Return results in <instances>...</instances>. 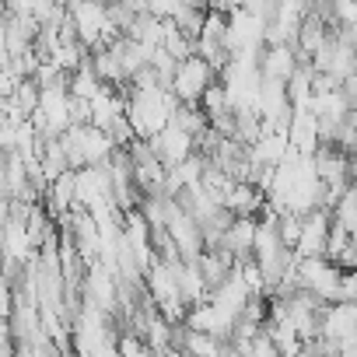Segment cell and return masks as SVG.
I'll return each mask as SVG.
<instances>
[{
  "label": "cell",
  "instance_id": "obj_16",
  "mask_svg": "<svg viewBox=\"0 0 357 357\" xmlns=\"http://www.w3.org/2000/svg\"><path fill=\"white\" fill-rule=\"evenodd\" d=\"M301 231H305V218H301V214L284 211V214H280V238H284V245H287V249H294V252H298Z\"/></svg>",
  "mask_w": 357,
  "mask_h": 357
},
{
  "label": "cell",
  "instance_id": "obj_5",
  "mask_svg": "<svg viewBox=\"0 0 357 357\" xmlns=\"http://www.w3.org/2000/svg\"><path fill=\"white\" fill-rule=\"evenodd\" d=\"M340 277H343V266L326 259V256H315V259H298V287L315 294L319 301L326 305H336L340 301Z\"/></svg>",
  "mask_w": 357,
  "mask_h": 357
},
{
  "label": "cell",
  "instance_id": "obj_1",
  "mask_svg": "<svg viewBox=\"0 0 357 357\" xmlns=\"http://www.w3.org/2000/svg\"><path fill=\"white\" fill-rule=\"evenodd\" d=\"M178 105L183 102H178L172 95V88H165V84H151V88L126 84V119L133 123L140 140H154L175 119Z\"/></svg>",
  "mask_w": 357,
  "mask_h": 357
},
{
  "label": "cell",
  "instance_id": "obj_2",
  "mask_svg": "<svg viewBox=\"0 0 357 357\" xmlns=\"http://www.w3.org/2000/svg\"><path fill=\"white\" fill-rule=\"evenodd\" d=\"M67 154H70V168H88V165H109V158L119 151L112 133L95 126V123H77L63 133Z\"/></svg>",
  "mask_w": 357,
  "mask_h": 357
},
{
  "label": "cell",
  "instance_id": "obj_10",
  "mask_svg": "<svg viewBox=\"0 0 357 357\" xmlns=\"http://www.w3.org/2000/svg\"><path fill=\"white\" fill-rule=\"evenodd\" d=\"M287 137H291V147L301 151V154H315L322 147V126H319V116L312 109H294V119L287 126Z\"/></svg>",
  "mask_w": 357,
  "mask_h": 357
},
{
  "label": "cell",
  "instance_id": "obj_18",
  "mask_svg": "<svg viewBox=\"0 0 357 357\" xmlns=\"http://www.w3.org/2000/svg\"><path fill=\"white\" fill-rule=\"evenodd\" d=\"M165 357H197V354H190L186 347H172V350H168Z\"/></svg>",
  "mask_w": 357,
  "mask_h": 357
},
{
  "label": "cell",
  "instance_id": "obj_4",
  "mask_svg": "<svg viewBox=\"0 0 357 357\" xmlns=\"http://www.w3.org/2000/svg\"><path fill=\"white\" fill-rule=\"evenodd\" d=\"M211 84H218V70H214L211 60H204L197 53L190 60H178L175 77H172V95L183 102V105H200Z\"/></svg>",
  "mask_w": 357,
  "mask_h": 357
},
{
  "label": "cell",
  "instance_id": "obj_11",
  "mask_svg": "<svg viewBox=\"0 0 357 357\" xmlns=\"http://www.w3.org/2000/svg\"><path fill=\"white\" fill-rule=\"evenodd\" d=\"M119 116H126V88H112L105 84L95 98H91V123L109 130Z\"/></svg>",
  "mask_w": 357,
  "mask_h": 357
},
{
  "label": "cell",
  "instance_id": "obj_6",
  "mask_svg": "<svg viewBox=\"0 0 357 357\" xmlns=\"http://www.w3.org/2000/svg\"><path fill=\"white\" fill-rule=\"evenodd\" d=\"M151 147H154V154L168 165V168H175V165H183V161H190L200 147H197V137L193 133H186L178 123H168L154 140H151Z\"/></svg>",
  "mask_w": 357,
  "mask_h": 357
},
{
  "label": "cell",
  "instance_id": "obj_9",
  "mask_svg": "<svg viewBox=\"0 0 357 357\" xmlns=\"http://www.w3.org/2000/svg\"><path fill=\"white\" fill-rule=\"evenodd\" d=\"M301 53H298V46H266L263 50V56H259V70H263V77L266 81H291L298 70H301Z\"/></svg>",
  "mask_w": 357,
  "mask_h": 357
},
{
  "label": "cell",
  "instance_id": "obj_17",
  "mask_svg": "<svg viewBox=\"0 0 357 357\" xmlns=\"http://www.w3.org/2000/svg\"><path fill=\"white\" fill-rule=\"evenodd\" d=\"M340 301H357V270H343V277H340Z\"/></svg>",
  "mask_w": 357,
  "mask_h": 357
},
{
  "label": "cell",
  "instance_id": "obj_7",
  "mask_svg": "<svg viewBox=\"0 0 357 357\" xmlns=\"http://www.w3.org/2000/svg\"><path fill=\"white\" fill-rule=\"evenodd\" d=\"M329 235H333V211H322L319 207V211L305 214V231H301V242H298V259L326 256Z\"/></svg>",
  "mask_w": 357,
  "mask_h": 357
},
{
  "label": "cell",
  "instance_id": "obj_8",
  "mask_svg": "<svg viewBox=\"0 0 357 357\" xmlns=\"http://www.w3.org/2000/svg\"><path fill=\"white\" fill-rule=\"evenodd\" d=\"M221 207L231 218H259L263 207H266V193L256 183H249V178H235L225 193V200H221Z\"/></svg>",
  "mask_w": 357,
  "mask_h": 357
},
{
  "label": "cell",
  "instance_id": "obj_14",
  "mask_svg": "<svg viewBox=\"0 0 357 357\" xmlns=\"http://www.w3.org/2000/svg\"><path fill=\"white\" fill-rule=\"evenodd\" d=\"M105 88V81L95 74V67H91V60L84 63V67H77L74 74H70V95L74 98H84V102H91L98 91Z\"/></svg>",
  "mask_w": 357,
  "mask_h": 357
},
{
  "label": "cell",
  "instance_id": "obj_12",
  "mask_svg": "<svg viewBox=\"0 0 357 357\" xmlns=\"http://www.w3.org/2000/svg\"><path fill=\"white\" fill-rule=\"evenodd\" d=\"M256 228H259V218H235L228 225V231H225L221 249H228L235 259L256 256Z\"/></svg>",
  "mask_w": 357,
  "mask_h": 357
},
{
  "label": "cell",
  "instance_id": "obj_15",
  "mask_svg": "<svg viewBox=\"0 0 357 357\" xmlns=\"http://www.w3.org/2000/svg\"><path fill=\"white\" fill-rule=\"evenodd\" d=\"M200 105H204V112H207L211 119H214V116H221V112H231V109H235V105H231V95H228V88H225V81L211 84Z\"/></svg>",
  "mask_w": 357,
  "mask_h": 357
},
{
  "label": "cell",
  "instance_id": "obj_3",
  "mask_svg": "<svg viewBox=\"0 0 357 357\" xmlns=\"http://www.w3.org/2000/svg\"><path fill=\"white\" fill-rule=\"evenodd\" d=\"M32 123L39 126L43 137H63L74 126V95H70V84L43 88V102H39Z\"/></svg>",
  "mask_w": 357,
  "mask_h": 357
},
{
  "label": "cell",
  "instance_id": "obj_13",
  "mask_svg": "<svg viewBox=\"0 0 357 357\" xmlns=\"http://www.w3.org/2000/svg\"><path fill=\"white\" fill-rule=\"evenodd\" d=\"M312 77H315V67H312V63H301V70L287 81V98H291L294 109H312V102H315Z\"/></svg>",
  "mask_w": 357,
  "mask_h": 357
}]
</instances>
